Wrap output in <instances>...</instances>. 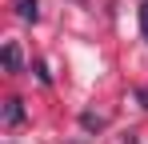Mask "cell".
<instances>
[{
  "label": "cell",
  "instance_id": "obj_1",
  "mask_svg": "<svg viewBox=\"0 0 148 144\" xmlns=\"http://www.w3.org/2000/svg\"><path fill=\"white\" fill-rule=\"evenodd\" d=\"M24 120V100H4V124H20Z\"/></svg>",
  "mask_w": 148,
  "mask_h": 144
},
{
  "label": "cell",
  "instance_id": "obj_2",
  "mask_svg": "<svg viewBox=\"0 0 148 144\" xmlns=\"http://www.w3.org/2000/svg\"><path fill=\"white\" fill-rule=\"evenodd\" d=\"M16 16L20 20H40V4L36 0H16Z\"/></svg>",
  "mask_w": 148,
  "mask_h": 144
},
{
  "label": "cell",
  "instance_id": "obj_3",
  "mask_svg": "<svg viewBox=\"0 0 148 144\" xmlns=\"http://www.w3.org/2000/svg\"><path fill=\"white\" fill-rule=\"evenodd\" d=\"M4 68L20 72V48H16V44H4Z\"/></svg>",
  "mask_w": 148,
  "mask_h": 144
},
{
  "label": "cell",
  "instance_id": "obj_4",
  "mask_svg": "<svg viewBox=\"0 0 148 144\" xmlns=\"http://www.w3.org/2000/svg\"><path fill=\"white\" fill-rule=\"evenodd\" d=\"M80 124H84V128H104V116H92V112H84V116H80Z\"/></svg>",
  "mask_w": 148,
  "mask_h": 144
},
{
  "label": "cell",
  "instance_id": "obj_5",
  "mask_svg": "<svg viewBox=\"0 0 148 144\" xmlns=\"http://www.w3.org/2000/svg\"><path fill=\"white\" fill-rule=\"evenodd\" d=\"M140 32H144V40H148V0L140 4Z\"/></svg>",
  "mask_w": 148,
  "mask_h": 144
}]
</instances>
